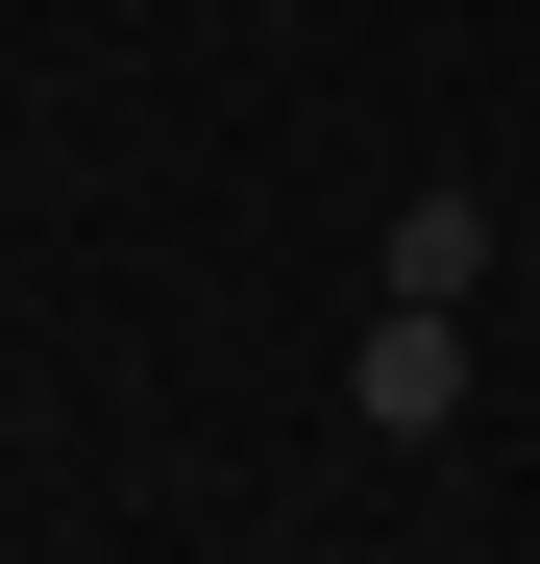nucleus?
Wrapping results in <instances>:
<instances>
[{"label": "nucleus", "mask_w": 540, "mask_h": 564, "mask_svg": "<svg viewBox=\"0 0 540 564\" xmlns=\"http://www.w3.org/2000/svg\"><path fill=\"white\" fill-rule=\"evenodd\" d=\"M344 417H369V442H442V417H467V319H369V344H344Z\"/></svg>", "instance_id": "nucleus-1"}, {"label": "nucleus", "mask_w": 540, "mask_h": 564, "mask_svg": "<svg viewBox=\"0 0 540 564\" xmlns=\"http://www.w3.org/2000/svg\"><path fill=\"white\" fill-rule=\"evenodd\" d=\"M369 270H393L418 319H467V295H492V197H467V172H418V197H393V246H369Z\"/></svg>", "instance_id": "nucleus-2"}]
</instances>
